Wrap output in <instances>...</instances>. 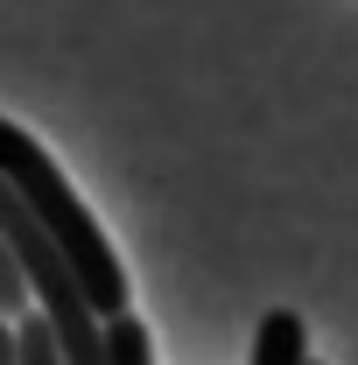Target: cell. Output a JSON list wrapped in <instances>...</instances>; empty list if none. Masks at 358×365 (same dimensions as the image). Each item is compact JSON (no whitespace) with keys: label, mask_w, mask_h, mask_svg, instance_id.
Wrapping results in <instances>:
<instances>
[{"label":"cell","mask_w":358,"mask_h":365,"mask_svg":"<svg viewBox=\"0 0 358 365\" xmlns=\"http://www.w3.org/2000/svg\"><path fill=\"white\" fill-rule=\"evenodd\" d=\"M106 359H113V365H155L148 323H140V317H113V323H106Z\"/></svg>","instance_id":"obj_3"},{"label":"cell","mask_w":358,"mask_h":365,"mask_svg":"<svg viewBox=\"0 0 358 365\" xmlns=\"http://www.w3.org/2000/svg\"><path fill=\"white\" fill-rule=\"evenodd\" d=\"M0 309H7V317H29V309H36L29 281H21V267H14V253H7V239H0Z\"/></svg>","instance_id":"obj_4"},{"label":"cell","mask_w":358,"mask_h":365,"mask_svg":"<svg viewBox=\"0 0 358 365\" xmlns=\"http://www.w3.org/2000/svg\"><path fill=\"white\" fill-rule=\"evenodd\" d=\"M253 365H310V330L295 309H267L253 330Z\"/></svg>","instance_id":"obj_2"},{"label":"cell","mask_w":358,"mask_h":365,"mask_svg":"<svg viewBox=\"0 0 358 365\" xmlns=\"http://www.w3.org/2000/svg\"><path fill=\"white\" fill-rule=\"evenodd\" d=\"M0 176H7V190L36 211V225H43L49 246L71 260V274L85 281L91 309H98L106 323L127 317V267H120V253L106 246V232H98V218L78 204V190L63 182L56 155H49L36 134H21L14 120H0Z\"/></svg>","instance_id":"obj_1"}]
</instances>
